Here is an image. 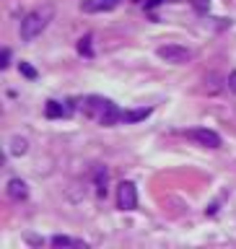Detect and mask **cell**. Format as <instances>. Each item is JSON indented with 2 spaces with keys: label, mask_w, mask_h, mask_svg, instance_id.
Segmentation results:
<instances>
[{
  "label": "cell",
  "mask_w": 236,
  "mask_h": 249,
  "mask_svg": "<svg viewBox=\"0 0 236 249\" xmlns=\"http://www.w3.org/2000/svg\"><path fill=\"white\" fill-rule=\"evenodd\" d=\"M52 16H54V8H52V5H42V8L29 11V13L21 18V26H18L21 39H23V42H34V39L42 34L47 26H50Z\"/></svg>",
  "instance_id": "6da1fadb"
},
{
  "label": "cell",
  "mask_w": 236,
  "mask_h": 249,
  "mask_svg": "<svg viewBox=\"0 0 236 249\" xmlns=\"http://www.w3.org/2000/svg\"><path fill=\"white\" fill-rule=\"evenodd\" d=\"M156 54L163 60V62H171V65H184V62L192 60V50H187L182 44H161Z\"/></svg>",
  "instance_id": "7a4b0ae2"
},
{
  "label": "cell",
  "mask_w": 236,
  "mask_h": 249,
  "mask_svg": "<svg viewBox=\"0 0 236 249\" xmlns=\"http://www.w3.org/2000/svg\"><path fill=\"white\" fill-rule=\"evenodd\" d=\"M112 104V99H107V96H96V93H91V96H83L81 99V112L89 117V120H101L107 112V107Z\"/></svg>",
  "instance_id": "3957f363"
},
{
  "label": "cell",
  "mask_w": 236,
  "mask_h": 249,
  "mask_svg": "<svg viewBox=\"0 0 236 249\" xmlns=\"http://www.w3.org/2000/svg\"><path fill=\"white\" fill-rule=\"evenodd\" d=\"M117 208L120 210H135L138 208V187H135V182H120V187H117Z\"/></svg>",
  "instance_id": "277c9868"
},
{
  "label": "cell",
  "mask_w": 236,
  "mask_h": 249,
  "mask_svg": "<svg viewBox=\"0 0 236 249\" xmlns=\"http://www.w3.org/2000/svg\"><path fill=\"white\" fill-rule=\"evenodd\" d=\"M184 135H187V138H192L195 143L205 145V148H221V145H223L221 135H218L216 130H208V127H195V130H184Z\"/></svg>",
  "instance_id": "5b68a950"
},
{
  "label": "cell",
  "mask_w": 236,
  "mask_h": 249,
  "mask_svg": "<svg viewBox=\"0 0 236 249\" xmlns=\"http://www.w3.org/2000/svg\"><path fill=\"white\" fill-rule=\"evenodd\" d=\"M73 101H54V99H50L44 104V117L47 120H62V117H70L73 114Z\"/></svg>",
  "instance_id": "8992f818"
},
{
  "label": "cell",
  "mask_w": 236,
  "mask_h": 249,
  "mask_svg": "<svg viewBox=\"0 0 236 249\" xmlns=\"http://www.w3.org/2000/svg\"><path fill=\"white\" fill-rule=\"evenodd\" d=\"M5 195H8L13 202H21V200L29 197V184L23 182V179L13 177V179H8V184H5Z\"/></svg>",
  "instance_id": "52a82bcc"
},
{
  "label": "cell",
  "mask_w": 236,
  "mask_h": 249,
  "mask_svg": "<svg viewBox=\"0 0 236 249\" xmlns=\"http://www.w3.org/2000/svg\"><path fill=\"white\" fill-rule=\"evenodd\" d=\"M107 179H109V174H107L104 166H99L96 171H93V182H96V195L99 197H107Z\"/></svg>",
  "instance_id": "ba28073f"
},
{
  "label": "cell",
  "mask_w": 236,
  "mask_h": 249,
  "mask_svg": "<svg viewBox=\"0 0 236 249\" xmlns=\"http://www.w3.org/2000/svg\"><path fill=\"white\" fill-rule=\"evenodd\" d=\"M26 151H29V140L26 138H18V135L11 138V148H8V153H11V156H23Z\"/></svg>",
  "instance_id": "9c48e42d"
},
{
  "label": "cell",
  "mask_w": 236,
  "mask_h": 249,
  "mask_svg": "<svg viewBox=\"0 0 236 249\" xmlns=\"http://www.w3.org/2000/svg\"><path fill=\"white\" fill-rule=\"evenodd\" d=\"M52 247H86V241L81 239H70V236H62V233H57V236L50 239Z\"/></svg>",
  "instance_id": "30bf717a"
},
{
  "label": "cell",
  "mask_w": 236,
  "mask_h": 249,
  "mask_svg": "<svg viewBox=\"0 0 236 249\" xmlns=\"http://www.w3.org/2000/svg\"><path fill=\"white\" fill-rule=\"evenodd\" d=\"M153 109L148 107V109H132V112H125V124H132V122H140V120H145V117H151Z\"/></svg>",
  "instance_id": "8fae6325"
},
{
  "label": "cell",
  "mask_w": 236,
  "mask_h": 249,
  "mask_svg": "<svg viewBox=\"0 0 236 249\" xmlns=\"http://www.w3.org/2000/svg\"><path fill=\"white\" fill-rule=\"evenodd\" d=\"M78 54H86V57H93V50H91V34H86L78 39Z\"/></svg>",
  "instance_id": "7c38bea8"
},
{
  "label": "cell",
  "mask_w": 236,
  "mask_h": 249,
  "mask_svg": "<svg viewBox=\"0 0 236 249\" xmlns=\"http://www.w3.org/2000/svg\"><path fill=\"white\" fill-rule=\"evenodd\" d=\"M18 70H21V75H23V78H29V81H34V78H36V70L31 68L29 62H23V60L18 62Z\"/></svg>",
  "instance_id": "4fadbf2b"
},
{
  "label": "cell",
  "mask_w": 236,
  "mask_h": 249,
  "mask_svg": "<svg viewBox=\"0 0 236 249\" xmlns=\"http://www.w3.org/2000/svg\"><path fill=\"white\" fill-rule=\"evenodd\" d=\"M190 3L198 13H208V8H210V0H190Z\"/></svg>",
  "instance_id": "5bb4252c"
},
{
  "label": "cell",
  "mask_w": 236,
  "mask_h": 249,
  "mask_svg": "<svg viewBox=\"0 0 236 249\" xmlns=\"http://www.w3.org/2000/svg\"><path fill=\"white\" fill-rule=\"evenodd\" d=\"M8 65H11V50H8V47H3V57H0V68H8Z\"/></svg>",
  "instance_id": "9a60e30c"
},
{
  "label": "cell",
  "mask_w": 236,
  "mask_h": 249,
  "mask_svg": "<svg viewBox=\"0 0 236 249\" xmlns=\"http://www.w3.org/2000/svg\"><path fill=\"white\" fill-rule=\"evenodd\" d=\"M226 86H229V91L236 93V70H231V73H229V78H226Z\"/></svg>",
  "instance_id": "2e32d148"
},
{
  "label": "cell",
  "mask_w": 236,
  "mask_h": 249,
  "mask_svg": "<svg viewBox=\"0 0 236 249\" xmlns=\"http://www.w3.org/2000/svg\"><path fill=\"white\" fill-rule=\"evenodd\" d=\"M161 3H166V0H148V3H145V8H148V11H151V8L161 5Z\"/></svg>",
  "instance_id": "e0dca14e"
},
{
  "label": "cell",
  "mask_w": 236,
  "mask_h": 249,
  "mask_svg": "<svg viewBox=\"0 0 236 249\" xmlns=\"http://www.w3.org/2000/svg\"><path fill=\"white\" fill-rule=\"evenodd\" d=\"M169 3H184V0H169Z\"/></svg>",
  "instance_id": "ac0fdd59"
},
{
  "label": "cell",
  "mask_w": 236,
  "mask_h": 249,
  "mask_svg": "<svg viewBox=\"0 0 236 249\" xmlns=\"http://www.w3.org/2000/svg\"><path fill=\"white\" fill-rule=\"evenodd\" d=\"M104 3H109V5H114V0H104Z\"/></svg>",
  "instance_id": "d6986e66"
},
{
  "label": "cell",
  "mask_w": 236,
  "mask_h": 249,
  "mask_svg": "<svg viewBox=\"0 0 236 249\" xmlns=\"http://www.w3.org/2000/svg\"><path fill=\"white\" fill-rule=\"evenodd\" d=\"M135 3H140V0H135Z\"/></svg>",
  "instance_id": "ffe728a7"
}]
</instances>
